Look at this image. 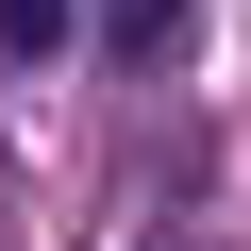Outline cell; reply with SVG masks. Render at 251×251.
<instances>
[{"label": "cell", "mask_w": 251, "mask_h": 251, "mask_svg": "<svg viewBox=\"0 0 251 251\" xmlns=\"http://www.w3.org/2000/svg\"><path fill=\"white\" fill-rule=\"evenodd\" d=\"M0 50H17V67H50V50H84V0H0Z\"/></svg>", "instance_id": "7a4b0ae2"}, {"label": "cell", "mask_w": 251, "mask_h": 251, "mask_svg": "<svg viewBox=\"0 0 251 251\" xmlns=\"http://www.w3.org/2000/svg\"><path fill=\"white\" fill-rule=\"evenodd\" d=\"M100 50H117V67H168V50H184V0H100Z\"/></svg>", "instance_id": "6da1fadb"}]
</instances>
